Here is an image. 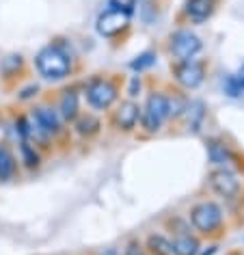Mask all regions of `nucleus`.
I'll return each instance as SVG.
<instances>
[{"mask_svg":"<svg viewBox=\"0 0 244 255\" xmlns=\"http://www.w3.org/2000/svg\"><path fill=\"white\" fill-rule=\"evenodd\" d=\"M35 67L46 80H63L72 74V54L63 43L54 41L41 48L35 56Z\"/></svg>","mask_w":244,"mask_h":255,"instance_id":"f257e3e1","label":"nucleus"},{"mask_svg":"<svg viewBox=\"0 0 244 255\" xmlns=\"http://www.w3.org/2000/svg\"><path fill=\"white\" fill-rule=\"evenodd\" d=\"M169 119V95L164 93H149L145 106L140 108V126L145 132L156 134L162 124Z\"/></svg>","mask_w":244,"mask_h":255,"instance_id":"f03ea898","label":"nucleus"},{"mask_svg":"<svg viewBox=\"0 0 244 255\" xmlns=\"http://www.w3.org/2000/svg\"><path fill=\"white\" fill-rule=\"evenodd\" d=\"M190 225L197 229L199 234L208 236L214 234L218 227L223 225V210L216 201H199L195 208L190 210Z\"/></svg>","mask_w":244,"mask_h":255,"instance_id":"7ed1b4c3","label":"nucleus"},{"mask_svg":"<svg viewBox=\"0 0 244 255\" xmlns=\"http://www.w3.org/2000/svg\"><path fill=\"white\" fill-rule=\"evenodd\" d=\"M85 93H87L89 106L95 108V111H108L119 98L117 85L108 78H100V76H95V78L87 82Z\"/></svg>","mask_w":244,"mask_h":255,"instance_id":"20e7f679","label":"nucleus"},{"mask_svg":"<svg viewBox=\"0 0 244 255\" xmlns=\"http://www.w3.org/2000/svg\"><path fill=\"white\" fill-rule=\"evenodd\" d=\"M169 48H171V54L175 56V61H190L201 52L203 43L201 39L192 33V30H175L169 39Z\"/></svg>","mask_w":244,"mask_h":255,"instance_id":"39448f33","label":"nucleus"},{"mask_svg":"<svg viewBox=\"0 0 244 255\" xmlns=\"http://www.w3.org/2000/svg\"><path fill=\"white\" fill-rule=\"evenodd\" d=\"M173 76L184 89H197L205 78V67L203 63H199L195 59L190 61H177L173 65Z\"/></svg>","mask_w":244,"mask_h":255,"instance_id":"423d86ee","label":"nucleus"},{"mask_svg":"<svg viewBox=\"0 0 244 255\" xmlns=\"http://www.w3.org/2000/svg\"><path fill=\"white\" fill-rule=\"evenodd\" d=\"M210 188L214 190L216 195L231 199V197H236L238 190H240V182H238V177L231 173L229 169H216L210 173Z\"/></svg>","mask_w":244,"mask_h":255,"instance_id":"0eeeda50","label":"nucleus"},{"mask_svg":"<svg viewBox=\"0 0 244 255\" xmlns=\"http://www.w3.org/2000/svg\"><path fill=\"white\" fill-rule=\"evenodd\" d=\"M127 24H130V15L106 9L104 13L98 17V33L102 37H117L121 30L127 28Z\"/></svg>","mask_w":244,"mask_h":255,"instance_id":"6e6552de","label":"nucleus"},{"mask_svg":"<svg viewBox=\"0 0 244 255\" xmlns=\"http://www.w3.org/2000/svg\"><path fill=\"white\" fill-rule=\"evenodd\" d=\"M140 121V106L136 102H123L117 111H115V126L123 132H130L136 128V124Z\"/></svg>","mask_w":244,"mask_h":255,"instance_id":"1a4fd4ad","label":"nucleus"},{"mask_svg":"<svg viewBox=\"0 0 244 255\" xmlns=\"http://www.w3.org/2000/svg\"><path fill=\"white\" fill-rule=\"evenodd\" d=\"M216 9V0H186L184 13L192 24H203L210 20Z\"/></svg>","mask_w":244,"mask_h":255,"instance_id":"9d476101","label":"nucleus"},{"mask_svg":"<svg viewBox=\"0 0 244 255\" xmlns=\"http://www.w3.org/2000/svg\"><path fill=\"white\" fill-rule=\"evenodd\" d=\"M78 111H80V95H78V91H74V89L63 91L61 100H59V115L63 119H67V121H74L80 115Z\"/></svg>","mask_w":244,"mask_h":255,"instance_id":"9b49d317","label":"nucleus"},{"mask_svg":"<svg viewBox=\"0 0 244 255\" xmlns=\"http://www.w3.org/2000/svg\"><path fill=\"white\" fill-rule=\"evenodd\" d=\"M173 245V255H197L199 253V240L188 232L175 234L171 240Z\"/></svg>","mask_w":244,"mask_h":255,"instance_id":"f8f14e48","label":"nucleus"},{"mask_svg":"<svg viewBox=\"0 0 244 255\" xmlns=\"http://www.w3.org/2000/svg\"><path fill=\"white\" fill-rule=\"evenodd\" d=\"M15 156L7 143H0V182H9L15 175Z\"/></svg>","mask_w":244,"mask_h":255,"instance_id":"ddd939ff","label":"nucleus"},{"mask_svg":"<svg viewBox=\"0 0 244 255\" xmlns=\"http://www.w3.org/2000/svg\"><path fill=\"white\" fill-rule=\"evenodd\" d=\"M208 158L212 164H216V167H225L227 162H231V151L225 143L221 141H210L208 143Z\"/></svg>","mask_w":244,"mask_h":255,"instance_id":"4468645a","label":"nucleus"},{"mask_svg":"<svg viewBox=\"0 0 244 255\" xmlns=\"http://www.w3.org/2000/svg\"><path fill=\"white\" fill-rule=\"evenodd\" d=\"M74 128L80 136H93L100 132V119H95L93 115H78L74 119Z\"/></svg>","mask_w":244,"mask_h":255,"instance_id":"2eb2a0df","label":"nucleus"},{"mask_svg":"<svg viewBox=\"0 0 244 255\" xmlns=\"http://www.w3.org/2000/svg\"><path fill=\"white\" fill-rule=\"evenodd\" d=\"M147 251L151 255H173V245L166 236L151 234V236H147Z\"/></svg>","mask_w":244,"mask_h":255,"instance_id":"dca6fc26","label":"nucleus"},{"mask_svg":"<svg viewBox=\"0 0 244 255\" xmlns=\"http://www.w3.org/2000/svg\"><path fill=\"white\" fill-rule=\"evenodd\" d=\"M20 156H22V162L26 169H37L41 162L39 151L35 149L33 141H20Z\"/></svg>","mask_w":244,"mask_h":255,"instance_id":"f3484780","label":"nucleus"},{"mask_svg":"<svg viewBox=\"0 0 244 255\" xmlns=\"http://www.w3.org/2000/svg\"><path fill=\"white\" fill-rule=\"evenodd\" d=\"M223 91L227 93L229 98H240V95H244V76L229 74L227 78L223 80Z\"/></svg>","mask_w":244,"mask_h":255,"instance_id":"a211bd4d","label":"nucleus"},{"mask_svg":"<svg viewBox=\"0 0 244 255\" xmlns=\"http://www.w3.org/2000/svg\"><path fill=\"white\" fill-rule=\"evenodd\" d=\"M22 65H24V59L20 54H9L0 61V74H2L4 78H11V76H15L20 72Z\"/></svg>","mask_w":244,"mask_h":255,"instance_id":"6ab92c4d","label":"nucleus"},{"mask_svg":"<svg viewBox=\"0 0 244 255\" xmlns=\"http://www.w3.org/2000/svg\"><path fill=\"white\" fill-rule=\"evenodd\" d=\"M186 115H188V128L192 132H197L199 128H201V121L205 117V111H203V104L201 102H192L186 108Z\"/></svg>","mask_w":244,"mask_h":255,"instance_id":"aec40b11","label":"nucleus"},{"mask_svg":"<svg viewBox=\"0 0 244 255\" xmlns=\"http://www.w3.org/2000/svg\"><path fill=\"white\" fill-rule=\"evenodd\" d=\"M153 63H156V54L153 52H143L138 56H134V61L130 63V67L134 72H145V69H149Z\"/></svg>","mask_w":244,"mask_h":255,"instance_id":"412c9836","label":"nucleus"},{"mask_svg":"<svg viewBox=\"0 0 244 255\" xmlns=\"http://www.w3.org/2000/svg\"><path fill=\"white\" fill-rule=\"evenodd\" d=\"M108 9L119 11V13L132 15L136 9V0H108Z\"/></svg>","mask_w":244,"mask_h":255,"instance_id":"4be33fe9","label":"nucleus"},{"mask_svg":"<svg viewBox=\"0 0 244 255\" xmlns=\"http://www.w3.org/2000/svg\"><path fill=\"white\" fill-rule=\"evenodd\" d=\"M123 255H147V251L143 249V245H140L138 240H130L123 249Z\"/></svg>","mask_w":244,"mask_h":255,"instance_id":"5701e85b","label":"nucleus"},{"mask_svg":"<svg viewBox=\"0 0 244 255\" xmlns=\"http://www.w3.org/2000/svg\"><path fill=\"white\" fill-rule=\"evenodd\" d=\"M140 89H143V82H140V76H132L130 87H127V95H130V98H136V95L140 93Z\"/></svg>","mask_w":244,"mask_h":255,"instance_id":"b1692460","label":"nucleus"},{"mask_svg":"<svg viewBox=\"0 0 244 255\" xmlns=\"http://www.w3.org/2000/svg\"><path fill=\"white\" fill-rule=\"evenodd\" d=\"M37 91H39V87H37V85H30V87H26V89H24V91L20 93V100H28V98H33V95H35Z\"/></svg>","mask_w":244,"mask_h":255,"instance_id":"393cba45","label":"nucleus"},{"mask_svg":"<svg viewBox=\"0 0 244 255\" xmlns=\"http://www.w3.org/2000/svg\"><path fill=\"white\" fill-rule=\"evenodd\" d=\"M98 255H119V253L115 251V249H104V251H100Z\"/></svg>","mask_w":244,"mask_h":255,"instance_id":"a878e982","label":"nucleus"},{"mask_svg":"<svg viewBox=\"0 0 244 255\" xmlns=\"http://www.w3.org/2000/svg\"><path fill=\"white\" fill-rule=\"evenodd\" d=\"M214 253H216V247H208V251H201L197 255H214Z\"/></svg>","mask_w":244,"mask_h":255,"instance_id":"bb28decb","label":"nucleus"},{"mask_svg":"<svg viewBox=\"0 0 244 255\" xmlns=\"http://www.w3.org/2000/svg\"><path fill=\"white\" fill-rule=\"evenodd\" d=\"M138 4H145V2H151V0H136Z\"/></svg>","mask_w":244,"mask_h":255,"instance_id":"cd10ccee","label":"nucleus"},{"mask_svg":"<svg viewBox=\"0 0 244 255\" xmlns=\"http://www.w3.org/2000/svg\"><path fill=\"white\" fill-rule=\"evenodd\" d=\"M240 76H244V65H242V67H240Z\"/></svg>","mask_w":244,"mask_h":255,"instance_id":"c85d7f7f","label":"nucleus"}]
</instances>
